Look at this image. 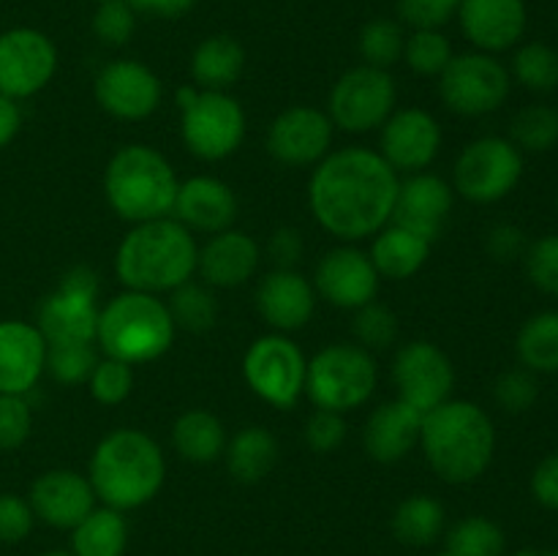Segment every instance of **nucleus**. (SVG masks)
Returning <instances> with one entry per match:
<instances>
[{"label":"nucleus","mask_w":558,"mask_h":556,"mask_svg":"<svg viewBox=\"0 0 558 556\" xmlns=\"http://www.w3.org/2000/svg\"><path fill=\"white\" fill-rule=\"evenodd\" d=\"M398 172L368 147H343L316 164L308 205L316 223L338 240L374 238L390 223L398 196Z\"/></svg>","instance_id":"1"},{"label":"nucleus","mask_w":558,"mask_h":556,"mask_svg":"<svg viewBox=\"0 0 558 556\" xmlns=\"http://www.w3.org/2000/svg\"><path fill=\"white\" fill-rule=\"evenodd\" d=\"M420 447H423L428 467L445 483H474L494 461V420L477 403L450 398L423 414Z\"/></svg>","instance_id":"2"},{"label":"nucleus","mask_w":558,"mask_h":556,"mask_svg":"<svg viewBox=\"0 0 558 556\" xmlns=\"http://www.w3.org/2000/svg\"><path fill=\"white\" fill-rule=\"evenodd\" d=\"M196 256L199 245L191 229H185L178 218L167 216L134 223V229L118 245L114 273L125 289L161 294L191 281L196 273Z\"/></svg>","instance_id":"3"},{"label":"nucleus","mask_w":558,"mask_h":556,"mask_svg":"<svg viewBox=\"0 0 558 556\" xmlns=\"http://www.w3.org/2000/svg\"><path fill=\"white\" fill-rule=\"evenodd\" d=\"M167 478L163 450L140 428H118L104 436L90 458V480L96 499L112 510H136L161 491Z\"/></svg>","instance_id":"4"},{"label":"nucleus","mask_w":558,"mask_h":556,"mask_svg":"<svg viewBox=\"0 0 558 556\" xmlns=\"http://www.w3.org/2000/svg\"><path fill=\"white\" fill-rule=\"evenodd\" d=\"M178 185L172 164L147 145L120 147L104 172L109 207L129 223L167 218L174 207Z\"/></svg>","instance_id":"5"},{"label":"nucleus","mask_w":558,"mask_h":556,"mask_svg":"<svg viewBox=\"0 0 558 556\" xmlns=\"http://www.w3.org/2000/svg\"><path fill=\"white\" fill-rule=\"evenodd\" d=\"M174 330L169 305L158 294L125 289L98 311L96 343L107 358L129 365L150 363L169 352Z\"/></svg>","instance_id":"6"},{"label":"nucleus","mask_w":558,"mask_h":556,"mask_svg":"<svg viewBox=\"0 0 558 556\" xmlns=\"http://www.w3.org/2000/svg\"><path fill=\"white\" fill-rule=\"evenodd\" d=\"M379 371L360 343H330L314 354L305 371V392L316 409L347 414L363 407L376 390Z\"/></svg>","instance_id":"7"},{"label":"nucleus","mask_w":558,"mask_h":556,"mask_svg":"<svg viewBox=\"0 0 558 556\" xmlns=\"http://www.w3.org/2000/svg\"><path fill=\"white\" fill-rule=\"evenodd\" d=\"M178 107L180 136L202 161H221L243 145L245 112L229 93L183 85L178 90Z\"/></svg>","instance_id":"8"},{"label":"nucleus","mask_w":558,"mask_h":556,"mask_svg":"<svg viewBox=\"0 0 558 556\" xmlns=\"http://www.w3.org/2000/svg\"><path fill=\"white\" fill-rule=\"evenodd\" d=\"M98 276L76 265L60 278V287L38 305V333L47 347L65 343H96L98 333Z\"/></svg>","instance_id":"9"},{"label":"nucleus","mask_w":558,"mask_h":556,"mask_svg":"<svg viewBox=\"0 0 558 556\" xmlns=\"http://www.w3.org/2000/svg\"><path fill=\"white\" fill-rule=\"evenodd\" d=\"M512 76L496 55L463 52L452 55L439 74V96L447 109L463 118H483L496 112L510 96Z\"/></svg>","instance_id":"10"},{"label":"nucleus","mask_w":558,"mask_h":556,"mask_svg":"<svg viewBox=\"0 0 558 556\" xmlns=\"http://www.w3.org/2000/svg\"><path fill=\"white\" fill-rule=\"evenodd\" d=\"M521 178L523 153L507 136H480L469 142L452 169L458 194L477 205L505 200Z\"/></svg>","instance_id":"11"},{"label":"nucleus","mask_w":558,"mask_h":556,"mask_svg":"<svg viewBox=\"0 0 558 556\" xmlns=\"http://www.w3.org/2000/svg\"><path fill=\"white\" fill-rule=\"evenodd\" d=\"M303 349L287 333H267L256 338L243 358V376L251 390L276 409H292L305 392Z\"/></svg>","instance_id":"12"},{"label":"nucleus","mask_w":558,"mask_h":556,"mask_svg":"<svg viewBox=\"0 0 558 556\" xmlns=\"http://www.w3.org/2000/svg\"><path fill=\"white\" fill-rule=\"evenodd\" d=\"M396 98L398 90L390 71L363 63L338 76L327 101V114L338 129L365 134L387 123L396 112Z\"/></svg>","instance_id":"13"},{"label":"nucleus","mask_w":558,"mask_h":556,"mask_svg":"<svg viewBox=\"0 0 558 556\" xmlns=\"http://www.w3.org/2000/svg\"><path fill=\"white\" fill-rule=\"evenodd\" d=\"M58 71V47L36 27L0 33V96L14 101L36 96Z\"/></svg>","instance_id":"14"},{"label":"nucleus","mask_w":558,"mask_h":556,"mask_svg":"<svg viewBox=\"0 0 558 556\" xmlns=\"http://www.w3.org/2000/svg\"><path fill=\"white\" fill-rule=\"evenodd\" d=\"M392 382H396L398 398L425 414L439 403L450 401L456 368L436 343L412 341L398 349L392 360Z\"/></svg>","instance_id":"15"},{"label":"nucleus","mask_w":558,"mask_h":556,"mask_svg":"<svg viewBox=\"0 0 558 556\" xmlns=\"http://www.w3.org/2000/svg\"><path fill=\"white\" fill-rule=\"evenodd\" d=\"M93 93H96L98 107L118 120L150 118L163 98V87L156 71L129 58L104 65L96 76Z\"/></svg>","instance_id":"16"},{"label":"nucleus","mask_w":558,"mask_h":556,"mask_svg":"<svg viewBox=\"0 0 558 556\" xmlns=\"http://www.w3.org/2000/svg\"><path fill=\"white\" fill-rule=\"evenodd\" d=\"M330 114L316 107H289L267 129V153L287 167H314L330 153Z\"/></svg>","instance_id":"17"},{"label":"nucleus","mask_w":558,"mask_h":556,"mask_svg":"<svg viewBox=\"0 0 558 556\" xmlns=\"http://www.w3.org/2000/svg\"><path fill=\"white\" fill-rule=\"evenodd\" d=\"M314 289L336 309L357 311L376 300L379 273L365 251L341 245L322 256V262L316 265Z\"/></svg>","instance_id":"18"},{"label":"nucleus","mask_w":558,"mask_h":556,"mask_svg":"<svg viewBox=\"0 0 558 556\" xmlns=\"http://www.w3.org/2000/svg\"><path fill=\"white\" fill-rule=\"evenodd\" d=\"M441 147V129L425 109L409 107L392 112L381 125V158L401 172H423Z\"/></svg>","instance_id":"19"},{"label":"nucleus","mask_w":558,"mask_h":556,"mask_svg":"<svg viewBox=\"0 0 558 556\" xmlns=\"http://www.w3.org/2000/svg\"><path fill=\"white\" fill-rule=\"evenodd\" d=\"M456 16L463 36L488 55L518 47L529 25L526 0H461Z\"/></svg>","instance_id":"20"},{"label":"nucleus","mask_w":558,"mask_h":556,"mask_svg":"<svg viewBox=\"0 0 558 556\" xmlns=\"http://www.w3.org/2000/svg\"><path fill=\"white\" fill-rule=\"evenodd\" d=\"M452 213V185L439 174L414 172L401 180L390 223L434 243Z\"/></svg>","instance_id":"21"},{"label":"nucleus","mask_w":558,"mask_h":556,"mask_svg":"<svg viewBox=\"0 0 558 556\" xmlns=\"http://www.w3.org/2000/svg\"><path fill=\"white\" fill-rule=\"evenodd\" d=\"M27 501L47 527L74 529L96 507V491L90 480L74 469H49L33 480Z\"/></svg>","instance_id":"22"},{"label":"nucleus","mask_w":558,"mask_h":556,"mask_svg":"<svg viewBox=\"0 0 558 556\" xmlns=\"http://www.w3.org/2000/svg\"><path fill=\"white\" fill-rule=\"evenodd\" d=\"M47 368V341L36 325L0 322V396H27Z\"/></svg>","instance_id":"23"},{"label":"nucleus","mask_w":558,"mask_h":556,"mask_svg":"<svg viewBox=\"0 0 558 556\" xmlns=\"http://www.w3.org/2000/svg\"><path fill=\"white\" fill-rule=\"evenodd\" d=\"M256 309L276 333H294L314 316L316 289L303 273L276 267L256 287Z\"/></svg>","instance_id":"24"},{"label":"nucleus","mask_w":558,"mask_h":556,"mask_svg":"<svg viewBox=\"0 0 558 556\" xmlns=\"http://www.w3.org/2000/svg\"><path fill=\"white\" fill-rule=\"evenodd\" d=\"M172 213L191 232L218 234L223 229H232L238 218V196L223 180L196 174L178 185Z\"/></svg>","instance_id":"25"},{"label":"nucleus","mask_w":558,"mask_h":556,"mask_svg":"<svg viewBox=\"0 0 558 556\" xmlns=\"http://www.w3.org/2000/svg\"><path fill=\"white\" fill-rule=\"evenodd\" d=\"M262 251L251 234L240 229H223L213 234L196 256V270L202 273L207 287L232 289L251 281L259 267Z\"/></svg>","instance_id":"26"},{"label":"nucleus","mask_w":558,"mask_h":556,"mask_svg":"<svg viewBox=\"0 0 558 556\" xmlns=\"http://www.w3.org/2000/svg\"><path fill=\"white\" fill-rule=\"evenodd\" d=\"M423 412L396 398L371 412L363 431V445L374 461L396 463L420 445Z\"/></svg>","instance_id":"27"},{"label":"nucleus","mask_w":558,"mask_h":556,"mask_svg":"<svg viewBox=\"0 0 558 556\" xmlns=\"http://www.w3.org/2000/svg\"><path fill=\"white\" fill-rule=\"evenodd\" d=\"M245 69V49L238 38L216 33L196 44L191 55V76L199 90H223L240 80Z\"/></svg>","instance_id":"28"},{"label":"nucleus","mask_w":558,"mask_h":556,"mask_svg":"<svg viewBox=\"0 0 558 556\" xmlns=\"http://www.w3.org/2000/svg\"><path fill=\"white\" fill-rule=\"evenodd\" d=\"M430 243L420 234L409 232V229L387 223L381 232L374 234V245H371V262H374L379 278H390V281H403V278L414 276L420 267L428 259Z\"/></svg>","instance_id":"29"},{"label":"nucleus","mask_w":558,"mask_h":556,"mask_svg":"<svg viewBox=\"0 0 558 556\" xmlns=\"http://www.w3.org/2000/svg\"><path fill=\"white\" fill-rule=\"evenodd\" d=\"M172 445L183 461L213 463L227 450V431L207 409H189L174 420Z\"/></svg>","instance_id":"30"},{"label":"nucleus","mask_w":558,"mask_h":556,"mask_svg":"<svg viewBox=\"0 0 558 556\" xmlns=\"http://www.w3.org/2000/svg\"><path fill=\"white\" fill-rule=\"evenodd\" d=\"M227 469L240 483H259L278 463V439L265 425H248L227 442Z\"/></svg>","instance_id":"31"},{"label":"nucleus","mask_w":558,"mask_h":556,"mask_svg":"<svg viewBox=\"0 0 558 556\" xmlns=\"http://www.w3.org/2000/svg\"><path fill=\"white\" fill-rule=\"evenodd\" d=\"M129 545V523L123 512L112 507H93L71 529V554L74 556H123Z\"/></svg>","instance_id":"32"},{"label":"nucleus","mask_w":558,"mask_h":556,"mask_svg":"<svg viewBox=\"0 0 558 556\" xmlns=\"http://www.w3.org/2000/svg\"><path fill=\"white\" fill-rule=\"evenodd\" d=\"M515 352L523 368L534 374H558V311H539L523 322Z\"/></svg>","instance_id":"33"},{"label":"nucleus","mask_w":558,"mask_h":556,"mask_svg":"<svg viewBox=\"0 0 558 556\" xmlns=\"http://www.w3.org/2000/svg\"><path fill=\"white\" fill-rule=\"evenodd\" d=\"M445 507L439 499L428 494H417L403 499L396 507V516H392V534L401 540L403 545H414V548H423L439 540V534L445 532Z\"/></svg>","instance_id":"34"},{"label":"nucleus","mask_w":558,"mask_h":556,"mask_svg":"<svg viewBox=\"0 0 558 556\" xmlns=\"http://www.w3.org/2000/svg\"><path fill=\"white\" fill-rule=\"evenodd\" d=\"M403 44H407V31L398 20L390 16H376L365 22L357 36V52L365 65L390 71L398 60H403Z\"/></svg>","instance_id":"35"},{"label":"nucleus","mask_w":558,"mask_h":556,"mask_svg":"<svg viewBox=\"0 0 558 556\" xmlns=\"http://www.w3.org/2000/svg\"><path fill=\"white\" fill-rule=\"evenodd\" d=\"M510 142L521 153H548L558 145V112L548 104L518 109L510 123Z\"/></svg>","instance_id":"36"},{"label":"nucleus","mask_w":558,"mask_h":556,"mask_svg":"<svg viewBox=\"0 0 558 556\" xmlns=\"http://www.w3.org/2000/svg\"><path fill=\"white\" fill-rule=\"evenodd\" d=\"M505 545L499 523L485 516H469L447 532L445 551L450 556H501Z\"/></svg>","instance_id":"37"},{"label":"nucleus","mask_w":558,"mask_h":556,"mask_svg":"<svg viewBox=\"0 0 558 556\" xmlns=\"http://www.w3.org/2000/svg\"><path fill=\"white\" fill-rule=\"evenodd\" d=\"M526 90L550 93L558 87V52L545 41H529L512 55V74Z\"/></svg>","instance_id":"38"},{"label":"nucleus","mask_w":558,"mask_h":556,"mask_svg":"<svg viewBox=\"0 0 558 556\" xmlns=\"http://www.w3.org/2000/svg\"><path fill=\"white\" fill-rule=\"evenodd\" d=\"M167 305L174 319V327H183V330L191 333H205L216 325L218 305L205 283H180L178 289H172V300Z\"/></svg>","instance_id":"39"},{"label":"nucleus","mask_w":558,"mask_h":556,"mask_svg":"<svg viewBox=\"0 0 558 556\" xmlns=\"http://www.w3.org/2000/svg\"><path fill=\"white\" fill-rule=\"evenodd\" d=\"M403 60L420 76H439L452 60V44L441 31H412L403 44Z\"/></svg>","instance_id":"40"},{"label":"nucleus","mask_w":558,"mask_h":556,"mask_svg":"<svg viewBox=\"0 0 558 556\" xmlns=\"http://www.w3.org/2000/svg\"><path fill=\"white\" fill-rule=\"evenodd\" d=\"M98 365V354L93 343H65V347H47L49 376L60 385H82L90 379Z\"/></svg>","instance_id":"41"},{"label":"nucleus","mask_w":558,"mask_h":556,"mask_svg":"<svg viewBox=\"0 0 558 556\" xmlns=\"http://www.w3.org/2000/svg\"><path fill=\"white\" fill-rule=\"evenodd\" d=\"M93 398L104 407H118L123 403L125 398L131 396V387H134V371H131L129 363L123 360H114V358H104L98 360V365L93 368L90 379Z\"/></svg>","instance_id":"42"},{"label":"nucleus","mask_w":558,"mask_h":556,"mask_svg":"<svg viewBox=\"0 0 558 556\" xmlns=\"http://www.w3.org/2000/svg\"><path fill=\"white\" fill-rule=\"evenodd\" d=\"M354 338L363 349L374 352V349H387L390 343H396L398 338V319L387 305L381 303H368L363 309H357L354 314Z\"/></svg>","instance_id":"43"},{"label":"nucleus","mask_w":558,"mask_h":556,"mask_svg":"<svg viewBox=\"0 0 558 556\" xmlns=\"http://www.w3.org/2000/svg\"><path fill=\"white\" fill-rule=\"evenodd\" d=\"M136 31V11L129 0H101L93 14V33L107 47H123Z\"/></svg>","instance_id":"44"},{"label":"nucleus","mask_w":558,"mask_h":556,"mask_svg":"<svg viewBox=\"0 0 558 556\" xmlns=\"http://www.w3.org/2000/svg\"><path fill=\"white\" fill-rule=\"evenodd\" d=\"M494 398L505 412L523 414L537 403L539 382L529 368H510L494 382Z\"/></svg>","instance_id":"45"},{"label":"nucleus","mask_w":558,"mask_h":556,"mask_svg":"<svg viewBox=\"0 0 558 556\" xmlns=\"http://www.w3.org/2000/svg\"><path fill=\"white\" fill-rule=\"evenodd\" d=\"M529 281L539 292L558 298V234H545L526 249Z\"/></svg>","instance_id":"46"},{"label":"nucleus","mask_w":558,"mask_h":556,"mask_svg":"<svg viewBox=\"0 0 558 556\" xmlns=\"http://www.w3.org/2000/svg\"><path fill=\"white\" fill-rule=\"evenodd\" d=\"M456 11V0H398V22L412 31H441Z\"/></svg>","instance_id":"47"},{"label":"nucleus","mask_w":558,"mask_h":556,"mask_svg":"<svg viewBox=\"0 0 558 556\" xmlns=\"http://www.w3.org/2000/svg\"><path fill=\"white\" fill-rule=\"evenodd\" d=\"M33 428V412L25 396H0V452L25 445Z\"/></svg>","instance_id":"48"},{"label":"nucleus","mask_w":558,"mask_h":556,"mask_svg":"<svg viewBox=\"0 0 558 556\" xmlns=\"http://www.w3.org/2000/svg\"><path fill=\"white\" fill-rule=\"evenodd\" d=\"M347 439V420L330 409H316L305 423V442L314 452H332Z\"/></svg>","instance_id":"49"},{"label":"nucleus","mask_w":558,"mask_h":556,"mask_svg":"<svg viewBox=\"0 0 558 556\" xmlns=\"http://www.w3.org/2000/svg\"><path fill=\"white\" fill-rule=\"evenodd\" d=\"M36 512L16 494H0V543H22L33 532Z\"/></svg>","instance_id":"50"},{"label":"nucleus","mask_w":558,"mask_h":556,"mask_svg":"<svg viewBox=\"0 0 558 556\" xmlns=\"http://www.w3.org/2000/svg\"><path fill=\"white\" fill-rule=\"evenodd\" d=\"M526 234L515 223H496L488 232V254L499 262H512L526 254Z\"/></svg>","instance_id":"51"},{"label":"nucleus","mask_w":558,"mask_h":556,"mask_svg":"<svg viewBox=\"0 0 558 556\" xmlns=\"http://www.w3.org/2000/svg\"><path fill=\"white\" fill-rule=\"evenodd\" d=\"M532 494L548 510H558V450L545 456L532 472Z\"/></svg>","instance_id":"52"},{"label":"nucleus","mask_w":558,"mask_h":556,"mask_svg":"<svg viewBox=\"0 0 558 556\" xmlns=\"http://www.w3.org/2000/svg\"><path fill=\"white\" fill-rule=\"evenodd\" d=\"M270 256L283 270H294V262L303 256V238L289 227L278 229L270 238Z\"/></svg>","instance_id":"53"},{"label":"nucleus","mask_w":558,"mask_h":556,"mask_svg":"<svg viewBox=\"0 0 558 556\" xmlns=\"http://www.w3.org/2000/svg\"><path fill=\"white\" fill-rule=\"evenodd\" d=\"M196 0H129L136 14H150L158 20H178L194 9Z\"/></svg>","instance_id":"54"},{"label":"nucleus","mask_w":558,"mask_h":556,"mask_svg":"<svg viewBox=\"0 0 558 556\" xmlns=\"http://www.w3.org/2000/svg\"><path fill=\"white\" fill-rule=\"evenodd\" d=\"M20 125H22L20 104L9 96H0V150H3L5 145H11V140L20 134Z\"/></svg>","instance_id":"55"},{"label":"nucleus","mask_w":558,"mask_h":556,"mask_svg":"<svg viewBox=\"0 0 558 556\" xmlns=\"http://www.w3.org/2000/svg\"><path fill=\"white\" fill-rule=\"evenodd\" d=\"M515 556H558V548L550 551H537V548H526V551H518Z\"/></svg>","instance_id":"56"},{"label":"nucleus","mask_w":558,"mask_h":556,"mask_svg":"<svg viewBox=\"0 0 558 556\" xmlns=\"http://www.w3.org/2000/svg\"><path fill=\"white\" fill-rule=\"evenodd\" d=\"M44 556H74V554H69V551H49V554Z\"/></svg>","instance_id":"57"},{"label":"nucleus","mask_w":558,"mask_h":556,"mask_svg":"<svg viewBox=\"0 0 558 556\" xmlns=\"http://www.w3.org/2000/svg\"><path fill=\"white\" fill-rule=\"evenodd\" d=\"M439 556H450V554H447V551H441V554Z\"/></svg>","instance_id":"58"},{"label":"nucleus","mask_w":558,"mask_h":556,"mask_svg":"<svg viewBox=\"0 0 558 556\" xmlns=\"http://www.w3.org/2000/svg\"><path fill=\"white\" fill-rule=\"evenodd\" d=\"M93 3H101V0H93Z\"/></svg>","instance_id":"59"},{"label":"nucleus","mask_w":558,"mask_h":556,"mask_svg":"<svg viewBox=\"0 0 558 556\" xmlns=\"http://www.w3.org/2000/svg\"><path fill=\"white\" fill-rule=\"evenodd\" d=\"M456 3H458V5H461V0H456Z\"/></svg>","instance_id":"60"},{"label":"nucleus","mask_w":558,"mask_h":556,"mask_svg":"<svg viewBox=\"0 0 558 556\" xmlns=\"http://www.w3.org/2000/svg\"><path fill=\"white\" fill-rule=\"evenodd\" d=\"M556 14H558V11H556Z\"/></svg>","instance_id":"61"}]
</instances>
